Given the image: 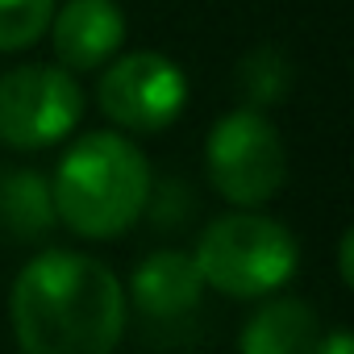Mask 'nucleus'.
Here are the masks:
<instances>
[{
	"instance_id": "obj_13",
	"label": "nucleus",
	"mask_w": 354,
	"mask_h": 354,
	"mask_svg": "<svg viewBox=\"0 0 354 354\" xmlns=\"http://www.w3.org/2000/svg\"><path fill=\"white\" fill-rule=\"evenodd\" d=\"M313 354H354V337H350V329H329L325 337H317V346H313Z\"/></svg>"
},
{
	"instance_id": "obj_11",
	"label": "nucleus",
	"mask_w": 354,
	"mask_h": 354,
	"mask_svg": "<svg viewBox=\"0 0 354 354\" xmlns=\"http://www.w3.org/2000/svg\"><path fill=\"white\" fill-rule=\"evenodd\" d=\"M238 88L246 109H267L279 104L292 88V63L275 50V46H259L238 63Z\"/></svg>"
},
{
	"instance_id": "obj_12",
	"label": "nucleus",
	"mask_w": 354,
	"mask_h": 354,
	"mask_svg": "<svg viewBox=\"0 0 354 354\" xmlns=\"http://www.w3.org/2000/svg\"><path fill=\"white\" fill-rule=\"evenodd\" d=\"M59 0H0V55L30 50L46 38Z\"/></svg>"
},
{
	"instance_id": "obj_6",
	"label": "nucleus",
	"mask_w": 354,
	"mask_h": 354,
	"mask_svg": "<svg viewBox=\"0 0 354 354\" xmlns=\"http://www.w3.org/2000/svg\"><path fill=\"white\" fill-rule=\"evenodd\" d=\"M100 113L129 133H158L188 104V75L158 50H133L104 63L96 84Z\"/></svg>"
},
{
	"instance_id": "obj_9",
	"label": "nucleus",
	"mask_w": 354,
	"mask_h": 354,
	"mask_svg": "<svg viewBox=\"0 0 354 354\" xmlns=\"http://www.w3.org/2000/svg\"><path fill=\"white\" fill-rule=\"evenodd\" d=\"M317 337H321L317 313L300 296H275L246 317L238 350L242 354H313Z\"/></svg>"
},
{
	"instance_id": "obj_8",
	"label": "nucleus",
	"mask_w": 354,
	"mask_h": 354,
	"mask_svg": "<svg viewBox=\"0 0 354 354\" xmlns=\"http://www.w3.org/2000/svg\"><path fill=\"white\" fill-rule=\"evenodd\" d=\"M129 296L133 304L154 317V321H175L196 313L201 296H205V279L196 271V259L184 250H154L133 267L129 279Z\"/></svg>"
},
{
	"instance_id": "obj_2",
	"label": "nucleus",
	"mask_w": 354,
	"mask_h": 354,
	"mask_svg": "<svg viewBox=\"0 0 354 354\" xmlns=\"http://www.w3.org/2000/svg\"><path fill=\"white\" fill-rule=\"evenodd\" d=\"M150 192H154V175L146 154L129 138L109 129L80 138L63 154L50 184L59 221L71 234L96 242L125 234L146 213Z\"/></svg>"
},
{
	"instance_id": "obj_14",
	"label": "nucleus",
	"mask_w": 354,
	"mask_h": 354,
	"mask_svg": "<svg viewBox=\"0 0 354 354\" xmlns=\"http://www.w3.org/2000/svg\"><path fill=\"white\" fill-rule=\"evenodd\" d=\"M350 250H354V234L346 230V234H342V242H337V275H342V283H346V288L354 283V263H350Z\"/></svg>"
},
{
	"instance_id": "obj_1",
	"label": "nucleus",
	"mask_w": 354,
	"mask_h": 354,
	"mask_svg": "<svg viewBox=\"0 0 354 354\" xmlns=\"http://www.w3.org/2000/svg\"><path fill=\"white\" fill-rule=\"evenodd\" d=\"M9 321L21 354H113L125 329V288L100 259L46 250L13 279Z\"/></svg>"
},
{
	"instance_id": "obj_3",
	"label": "nucleus",
	"mask_w": 354,
	"mask_h": 354,
	"mask_svg": "<svg viewBox=\"0 0 354 354\" xmlns=\"http://www.w3.org/2000/svg\"><path fill=\"white\" fill-rule=\"evenodd\" d=\"M192 259H196L205 288L234 296V300H254V296L283 288L296 275L300 246L292 230L279 225L275 217L238 209V213L217 217L201 234Z\"/></svg>"
},
{
	"instance_id": "obj_4",
	"label": "nucleus",
	"mask_w": 354,
	"mask_h": 354,
	"mask_svg": "<svg viewBox=\"0 0 354 354\" xmlns=\"http://www.w3.org/2000/svg\"><path fill=\"white\" fill-rule=\"evenodd\" d=\"M205 167L221 201L238 209H259L275 201L288 180V150L263 109H234L209 129Z\"/></svg>"
},
{
	"instance_id": "obj_7",
	"label": "nucleus",
	"mask_w": 354,
	"mask_h": 354,
	"mask_svg": "<svg viewBox=\"0 0 354 354\" xmlns=\"http://www.w3.org/2000/svg\"><path fill=\"white\" fill-rule=\"evenodd\" d=\"M46 34L67 71H96L117 59L125 42V13L117 0H67L55 9Z\"/></svg>"
},
{
	"instance_id": "obj_5",
	"label": "nucleus",
	"mask_w": 354,
	"mask_h": 354,
	"mask_svg": "<svg viewBox=\"0 0 354 354\" xmlns=\"http://www.w3.org/2000/svg\"><path fill=\"white\" fill-rule=\"evenodd\" d=\"M84 117V88L67 67L26 63L0 75V142L13 150H46Z\"/></svg>"
},
{
	"instance_id": "obj_10",
	"label": "nucleus",
	"mask_w": 354,
	"mask_h": 354,
	"mask_svg": "<svg viewBox=\"0 0 354 354\" xmlns=\"http://www.w3.org/2000/svg\"><path fill=\"white\" fill-rule=\"evenodd\" d=\"M55 196L50 180L30 167H5L0 171V230L17 242H42L55 230Z\"/></svg>"
}]
</instances>
